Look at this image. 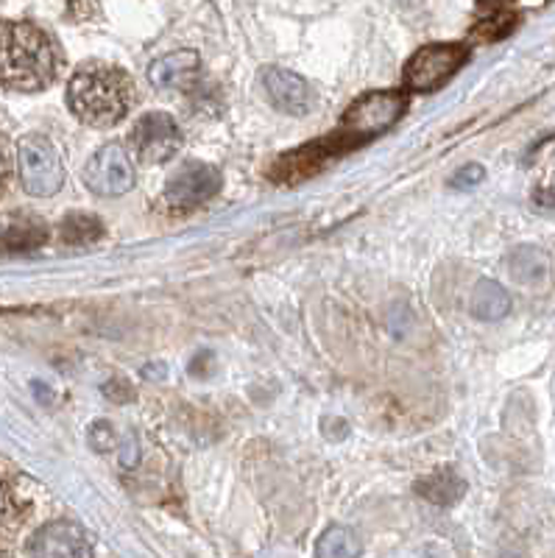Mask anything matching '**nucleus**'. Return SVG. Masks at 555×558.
<instances>
[{"mask_svg":"<svg viewBox=\"0 0 555 558\" xmlns=\"http://www.w3.org/2000/svg\"><path fill=\"white\" fill-rule=\"evenodd\" d=\"M57 45L26 20L0 23V84L17 93H39L59 76Z\"/></svg>","mask_w":555,"mask_h":558,"instance_id":"nucleus-1","label":"nucleus"},{"mask_svg":"<svg viewBox=\"0 0 555 558\" xmlns=\"http://www.w3.org/2000/svg\"><path fill=\"white\" fill-rule=\"evenodd\" d=\"M68 104L87 126H114L132 107V78L109 64H84L70 78Z\"/></svg>","mask_w":555,"mask_h":558,"instance_id":"nucleus-2","label":"nucleus"},{"mask_svg":"<svg viewBox=\"0 0 555 558\" xmlns=\"http://www.w3.org/2000/svg\"><path fill=\"white\" fill-rule=\"evenodd\" d=\"M405 107H408V96L402 89L369 93V96L358 98L347 109V114L341 118V126L335 129V134H329V137L335 140V146L341 154L349 151V148L363 146L377 134H383L385 129H391L405 114Z\"/></svg>","mask_w":555,"mask_h":558,"instance_id":"nucleus-3","label":"nucleus"},{"mask_svg":"<svg viewBox=\"0 0 555 558\" xmlns=\"http://www.w3.org/2000/svg\"><path fill=\"white\" fill-rule=\"evenodd\" d=\"M17 171L20 182L32 196H53L64 182L62 157L51 137L45 134H26L17 143Z\"/></svg>","mask_w":555,"mask_h":558,"instance_id":"nucleus-4","label":"nucleus"},{"mask_svg":"<svg viewBox=\"0 0 555 558\" xmlns=\"http://www.w3.org/2000/svg\"><path fill=\"white\" fill-rule=\"evenodd\" d=\"M469 45L463 43H433L419 48L405 64V87L417 93H433L447 78H453L467 64Z\"/></svg>","mask_w":555,"mask_h":558,"instance_id":"nucleus-5","label":"nucleus"},{"mask_svg":"<svg viewBox=\"0 0 555 558\" xmlns=\"http://www.w3.org/2000/svg\"><path fill=\"white\" fill-rule=\"evenodd\" d=\"M84 182H87V187L95 196L114 198L132 191L134 182H137V173H134L132 159L123 151V146L109 143L87 162Z\"/></svg>","mask_w":555,"mask_h":558,"instance_id":"nucleus-6","label":"nucleus"},{"mask_svg":"<svg viewBox=\"0 0 555 558\" xmlns=\"http://www.w3.org/2000/svg\"><path fill=\"white\" fill-rule=\"evenodd\" d=\"M182 132L177 121L165 112H148L132 129V148L148 166H162L182 151Z\"/></svg>","mask_w":555,"mask_h":558,"instance_id":"nucleus-7","label":"nucleus"},{"mask_svg":"<svg viewBox=\"0 0 555 558\" xmlns=\"http://www.w3.org/2000/svg\"><path fill=\"white\" fill-rule=\"evenodd\" d=\"M221 173L218 168L207 166V162H184L165 187V204L177 213H188V209L198 207V204L209 202L215 193L221 191Z\"/></svg>","mask_w":555,"mask_h":558,"instance_id":"nucleus-8","label":"nucleus"},{"mask_svg":"<svg viewBox=\"0 0 555 558\" xmlns=\"http://www.w3.org/2000/svg\"><path fill=\"white\" fill-rule=\"evenodd\" d=\"M26 550L28 558H93V542L76 522L57 520L39 527Z\"/></svg>","mask_w":555,"mask_h":558,"instance_id":"nucleus-9","label":"nucleus"},{"mask_svg":"<svg viewBox=\"0 0 555 558\" xmlns=\"http://www.w3.org/2000/svg\"><path fill=\"white\" fill-rule=\"evenodd\" d=\"M263 87L265 96L279 112L285 114H307L310 109L316 107V93L304 82L299 73L285 68H265L263 70Z\"/></svg>","mask_w":555,"mask_h":558,"instance_id":"nucleus-10","label":"nucleus"},{"mask_svg":"<svg viewBox=\"0 0 555 558\" xmlns=\"http://www.w3.org/2000/svg\"><path fill=\"white\" fill-rule=\"evenodd\" d=\"M341 157L338 146H335L333 137H324L318 143H307V146L297 148V151H288L277 166H274V173L279 179H288V182H297V179H307L316 171H322L329 159Z\"/></svg>","mask_w":555,"mask_h":558,"instance_id":"nucleus-11","label":"nucleus"},{"mask_svg":"<svg viewBox=\"0 0 555 558\" xmlns=\"http://www.w3.org/2000/svg\"><path fill=\"white\" fill-rule=\"evenodd\" d=\"M202 59L196 51H173L148 68V82L157 89H190L198 82Z\"/></svg>","mask_w":555,"mask_h":558,"instance_id":"nucleus-12","label":"nucleus"},{"mask_svg":"<svg viewBox=\"0 0 555 558\" xmlns=\"http://www.w3.org/2000/svg\"><path fill=\"white\" fill-rule=\"evenodd\" d=\"M32 517V500L20 483L9 475H0V536H14Z\"/></svg>","mask_w":555,"mask_h":558,"instance_id":"nucleus-13","label":"nucleus"},{"mask_svg":"<svg viewBox=\"0 0 555 558\" xmlns=\"http://www.w3.org/2000/svg\"><path fill=\"white\" fill-rule=\"evenodd\" d=\"M469 311L480 322H499L511 311V296L494 279H480L478 288L472 291V299H469Z\"/></svg>","mask_w":555,"mask_h":558,"instance_id":"nucleus-14","label":"nucleus"},{"mask_svg":"<svg viewBox=\"0 0 555 558\" xmlns=\"http://www.w3.org/2000/svg\"><path fill=\"white\" fill-rule=\"evenodd\" d=\"M417 492L424 497V500L436 502V506H453V502H458L463 497L467 483H463V477L458 475V472L444 466V470L422 477V481L417 483Z\"/></svg>","mask_w":555,"mask_h":558,"instance_id":"nucleus-15","label":"nucleus"},{"mask_svg":"<svg viewBox=\"0 0 555 558\" xmlns=\"http://www.w3.org/2000/svg\"><path fill=\"white\" fill-rule=\"evenodd\" d=\"M363 545H360L358 533L352 527L335 525L322 533V539L316 542V558H358Z\"/></svg>","mask_w":555,"mask_h":558,"instance_id":"nucleus-16","label":"nucleus"},{"mask_svg":"<svg viewBox=\"0 0 555 558\" xmlns=\"http://www.w3.org/2000/svg\"><path fill=\"white\" fill-rule=\"evenodd\" d=\"M104 223L101 218L87 216V213H73L62 221V241L68 246H89V243L101 241Z\"/></svg>","mask_w":555,"mask_h":558,"instance_id":"nucleus-17","label":"nucleus"},{"mask_svg":"<svg viewBox=\"0 0 555 558\" xmlns=\"http://www.w3.org/2000/svg\"><path fill=\"white\" fill-rule=\"evenodd\" d=\"M547 271V254L536 246H522L511 257V277L522 286H533Z\"/></svg>","mask_w":555,"mask_h":558,"instance_id":"nucleus-18","label":"nucleus"},{"mask_svg":"<svg viewBox=\"0 0 555 558\" xmlns=\"http://www.w3.org/2000/svg\"><path fill=\"white\" fill-rule=\"evenodd\" d=\"M45 238H48V229H45V223H39V218H20L7 229L3 246L12 248V252H23V248L43 246Z\"/></svg>","mask_w":555,"mask_h":558,"instance_id":"nucleus-19","label":"nucleus"},{"mask_svg":"<svg viewBox=\"0 0 555 558\" xmlns=\"http://www.w3.org/2000/svg\"><path fill=\"white\" fill-rule=\"evenodd\" d=\"M517 20L519 17L514 12H503V9H497L492 17L480 20L478 26L472 28V37L480 39V43H494V39H503V37H508L514 28H517Z\"/></svg>","mask_w":555,"mask_h":558,"instance_id":"nucleus-20","label":"nucleus"},{"mask_svg":"<svg viewBox=\"0 0 555 558\" xmlns=\"http://www.w3.org/2000/svg\"><path fill=\"white\" fill-rule=\"evenodd\" d=\"M483 179H486V171H483V166L472 162V166H463L461 171L449 179V187H453V191H472V187H478Z\"/></svg>","mask_w":555,"mask_h":558,"instance_id":"nucleus-21","label":"nucleus"},{"mask_svg":"<svg viewBox=\"0 0 555 558\" xmlns=\"http://www.w3.org/2000/svg\"><path fill=\"white\" fill-rule=\"evenodd\" d=\"M114 441H118V436H114L112 425H109L107 418H98V422H93V427H89V445L95 447V450H112Z\"/></svg>","mask_w":555,"mask_h":558,"instance_id":"nucleus-22","label":"nucleus"},{"mask_svg":"<svg viewBox=\"0 0 555 558\" xmlns=\"http://www.w3.org/2000/svg\"><path fill=\"white\" fill-rule=\"evenodd\" d=\"M12 171H14L12 146H9L7 134H0V193L7 191L9 182H12Z\"/></svg>","mask_w":555,"mask_h":558,"instance_id":"nucleus-23","label":"nucleus"},{"mask_svg":"<svg viewBox=\"0 0 555 558\" xmlns=\"http://www.w3.org/2000/svg\"><path fill=\"white\" fill-rule=\"evenodd\" d=\"M137 456H140L137 441H134V438H129L126 450H123V466H134V463H137Z\"/></svg>","mask_w":555,"mask_h":558,"instance_id":"nucleus-24","label":"nucleus"},{"mask_svg":"<svg viewBox=\"0 0 555 558\" xmlns=\"http://www.w3.org/2000/svg\"><path fill=\"white\" fill-rule=\"evenodd\" d=\"M0 558H14L12 550H9L7 545H0Z\"/></svg>","mask_w":555,"mask_h":558,"instance_id":"nucleus-25","label":"nucleus"}]
</instances>
